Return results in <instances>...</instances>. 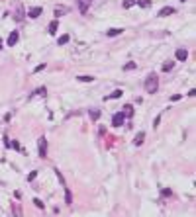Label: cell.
I'll list each match as a JSON object with an SVG mask.
<instances>
[{
    "label": "cell",
    "instance_id": "1",
    "mask_svg": "<svg viewBox=\"0 0 196 217\" xmlns=\"http://www.w3.org/2000/svg\"><path fill=\"white\" fill-rule=\"evenodd\" d=\"M157 90H159V78H157L155 72H151V75H147V78H145V92L155 94Z\"/></svg>",
    "mask_w": 196,
    "mask_h": 217
},
{
    "label": "cell",
    "instance_id": "2",
    "mask_svg": "<svg viewBox=\"0 0 196 217\" xmlns=\"http://www.w3.org/2000/svg\"><path fill=\"white\" fill-rule=\"evenodd\" d=\"M38 153H39L41 158L47 157V139H45V137H39V139H38Z\"/></svg>",
    "mask_w": 196,
    "mask_h": 217
},
{
    "label": "cell",
    "instance_id": "3",
    "mask_svg": "<svg viewBox=\"0 0 196 217\" xmlns=\"http://www.w3.org/2000/svg\"><path fill=\"white\" fill-rule=\"evenodd\" d=\"M24 18H26V10H24V6L22 4H16V12H14V20L16 22H24Z\"/></svg>",
    "mask_w": 196,
    "mask_h": 217
},
{
    "label": "cell",
    "instance_id": "4",
    "mask_svg": "<svg viewBox=\"0 0 196 217\" xmlns=\"http://www.w3.org/2000/svg\"><path fill=\"white\" fill-rule=\"evenodd\" d=\"M90 2H92V0H77V6H78V10H81V14H86L88 12Z\"/></svg>",
    "mask_w": 196,
    "mask_h": 217
},
{
    "label": "cell",
    "instance_id": "5",
    "mask_svg": "<svg viewBox=\"0 0 196 217\" xmlns=\"http://www.w3.org/2000/svg\"><path fill=\"white\" fill-rule=\"evenodd\" d=\"M124 121H126V115L122 114V112L114 114V118H112V123L116 125V127H122V125H124Z\"/></svg>",
    "mask_w": 196,
    "mask_h": 217
},
{
    "label": "cell",
    "instance_id": "6",
    "mask_svg": "<svg viewBox=\"0 0 196 217\" xmlns=\"http://www.w3.org/2000/svg\"><path fill=\"white\" fill-rule=\"evenodd\" d=\"M41 12H43V8H39V6H35V8H31V10H28V14H26V16H30V18H39V16H41Z\"/></svg>",
    "mask_w": 196,
    "mask_h": 217
},
{
    "label": "cell",
    "instance_id": "7",
    "mask_svg": "<svg viewBox=\"0 0 196 217\" xmlns=\"http://www.w3.org/2000/svg\"><path fill=\"white\" fill-rule=\"evenodd\" d=\"M18 39H20V35H18V31H12V33L8 35V39H6V43L12 47V45H16L18 43Z\"/></svg>",
    "mask_w": 196,
    "mask_h": 217
},
{
    "label": "cell",
    "instance_id": "8",
    "mask_svg": "<svg viewBox=\"0 0 196 217\" xmlns=\"http://www.w3.org/2000/svg\"><path fill=\"white\" fill-rule=\"evenodd\" d=\"M65 14H69V8H67V6H57L55 10H53V16H55V18H59V16H65Z\"/></svg>",
    "mask_w": 196,
    "mask_h": 217
},
{
    "label": "cell",
    "instance_id": "9",
    "mask_svg": "<svg viewBox=\"0 0 196 217\" xmlns=\"http://www.w3.org/2000/svg\"><path fill=\"white\" fill-rule=\"evenodd\" d=\"M171 14H174V8L173 6H165V8L159 10V16H161V18H167V16H171Z\"/></svg>",
    "mask_w": 196,
    "mask_h": 217
},
{
    "label": "cell",
    "instance_id": "10",
    "mask_svg": "<svg viewBox=\"0 0 196 217\" xmlns=\"http://www.w3.org/2000/svg\"><path fill=\"white\" fill-rule=\"evenodd\" d=\"M174 57H177L178 61H186V57H188V51L181 47V49H177V53H174Z\"/></svg>",
    "mask_w": 196,
    "mask_h": 217
},
{
    "label": "cell",
    "instance_id": "11",
    "mask_svg": "<svg viewBox=\"0 0 196 217\" xmlns=\"http://www.w3.org/2000/svg\"><path fill=\"white\" fill-rule=\"evenodd\" d=\"M143 139H145V133H143V131H139V133L135 135V139H134L135 147H141V145H143Z\"/></svg>",
    "mask_w": 196,
    "mask_h": 217
},
{
    "label": "cell",
    "instance_id": "12",
    "mask_svg": "<svg viewBox=\"0 0 196 217\" xmlns=\"http://www.w3.org/2000/svg\"><path fill=\"white\" fill-rule=\"evenodd\" d=\"M122 31H124V28H110L106 31V35H108V37H114V35H120Z\"/></svg>",
    "mask_w": 196,
    "mask_h": 217
},
{
    "label": "cell",
    "instance_id": "13",
    "mask_svg": "<svg viewBox=\"0 0 196 217\" xmlns=\"http://www.w3.org/2000/svg\"><path fill=\"white\" fill-rule=\"evenodd\" d=\"M122 94H124L122 90H114V92L110 94V96H106L104 100H116V98H122Z\"/></svg>",
    "mask_w": 196,
    "mask_h": 217
},
{
    "label": "cell",
    "instance_id": "14",
    "mask_svg": "<svg viewBox=\"0 0 196 217\" xmlns=\"http://www.w3.org/2000/svg\"><path fill=\"white\" fill-rule=\"evenodd\" d=\"M57 28H59V22L55 20V22L49 24V33H57Z\"/></svg>",
    "mask_w": 196,
    "mask_h": 217
},
{
    "label": "cell",
    "instance_id": "15",
    "mask_svg": "<svg viewBox=\"0 0 196 217\" xmlns=\"http://www.w3.org/2000/svg\"><path fill=\"white\" fill-rule=\"evenodd\" d=\"M124 115H134V108H131V104L124 106Z\"/></svg>",
    "mask_w": 196,
    "mask_h": 217
},
{
    "label": "cell",
    "instance_id": "16",
    "mask_svg": "<svg viewBox=\"0 0 196 217\" xmlns=\"http://www.w3.org/2000/svg\"><path fill=\"white\" fill-rule=\"evenodd\" d=\"M135 4H139L141 8H149L151 6V0H135Z\"/></svg>",
    "mask_w": 196,
    "mask_h": 217
},
{
    "label": "cell",
    "instance_id": "17",
    "mask_svg": "<svg viewBox=\"0 0 196 217\" xmlns=\"http://www.w3.org/2000/svg\"><path fill=\"white\" fill-rule=\"evenodd\" d=\"M78 80H81V82H92L94 76H90V75H81V76H78Z\"/></svg>",
    "mask_w": 196,
    "mask_h": 217
},
{
    "label": "cell",
    "instance_id": "18",
    "mask_svg": "<svg viewBox=\"0 0 196 217\" xmlns=\"http://www.w3.org/2000/svg\"><path fill=\"white\" fill-rule=\"evenodd\" d=\"M65 202L73 203V196H71V190H69V188H65Z\"/></svg>",
    "mask_w": 196,
    "mask_h": 217
},
{
    "label": "cell",
    "instance_id": "19",
    "mask_svg": "<svg viewBox=\"0 0 196 217\" xmlns=\"http://www.w3.org/2000/svg\"><path fill=\"white\" fill-rule=\"evenodd\" d=\"M69 39H71V37L65 33V35H61V37H59V41H57V43H59V45H65V43H69Z\"/></svg>",
    "mask_w": 196,
    "mask_h": 217
},
{
    "label": "cell",
    "instance_id": "20",
    "mask_svg": "<svg viewBox=\"0 0 196 217\" xmlns=\"http://www.w3.org/2000/svg\"><path fill=\"white\" fill-rule=\"evenodd\" d=\"M173 67H174V63H171V61H167L165 65H163V71H165V72H169V71H171Z\"/></svg>",
    "mask_w": 196,
    "mask_h": 217
},
{
    "label": "cell",
    "instance_id": "21",
    "mask_svg": "<svg viewBox=\"0 0 196 217\" xmlns=\"http://www.w3.org/2000/svg\"><path fill=\"white\" fill-rule=\"evenodd\" d=\"M135 67H137L135 63H126V65H124V71H134Z\"/></svg>",
    "mask_w": 196,
    "mask_h": 217
},
{
    "label": "cell",
    "instance_id": "22",
    "mask_svg": "<svg viewBox=\"0 0 196 217\" xmlns=\"http://www.w3.org/2000/svg\"><path fill=\"white\" fill-rule=\"evenodd\" d=\"M90 118H92L94 121H96V119L100 118V112H98V110H90Z\"/></svg>",
    "mask_w": 196,
    "mask_h": 217
},
{
    "label": "cell",
    "instance_id": "23",
    "mask_svg": "<svg viewBox=\"0 0 196 217\" xmlns=\"http://www.w3.org/2000/svg\"><path fill=\"white\" fill-rule=\"evenodd\" d=\"M135 6V0H124V8H131Z\"/></svg>",
    "mask_w": 196,
    "mask_h": 217
},
{
    "label": "cell",
    "instance_id": "24",
    "mask_svg": "<svg viewBox=\"0 0 196 217\" xmlns=\"http://www.w3.org/2000/svg\"><path fill=\"white\" fill-rule=\"evenodd\" d=\"M45 94H47L45 86H43V88H38V90H35V96H45Z\"/></svg>",
    "mask_w": 196,
    "mask_h": 217
},
{
    "label": "cell",
    "instance_id": "25",
    "mask_svg": "<svg viewBox=\"0 0 196 217\" xmlns=\"http://www.w3.org/2000/svg\"><path fill=\"white\" fill-rule=\"evenodd\" d=\"M34 203H35V207L43 209V202H41V200H38V198H35V200H34Z\"/></svg>",
    "mask_w": 196,
    "mask_h": 217
},
{
    "label": "cell",
    "instance_id": "26",
    "mask_svg": "<svg viewBox=\"0 0 196 217\" xmlns=\"http://www.w3.org/2000/svg\"><path fill=\"white\" fill-rule=\"evenodd\" d=\"M10 147H12V149H20V143L18 141H12V143H10Z\"/></svg>",
    "mask_w": 196,
    "mask_h": 217
},
{
    "label": "cell",
    "instance_id": "27",
    "mask_svg": "<svg viewBox=\"0 0 196 217\" xmlns=\"http://www.w3.org/2000/svg\"><path fill=\"white\" fill-rule=\"evenodd\" d=\"M181 98H182V96H181V94H174V96H173L171 100H173V102H178V100H181Z\"/></svg>",
    "mask_w": 196,
    "mask_h": 217
},
{
    "label": "cell",
    "instance_id": "28",
    "mask_svg": "<svg viewBox=\"0 0 196 217\" xmlns=\"http://www.w3.org/2000/svg\"><path fill=\"white\" fill-rule=\"evenodd\" d=\"M43 68H45V63H43V65H38V67H35V72H39V71H43Z\"/></svg>",
    "mask_w": 196,
    "mask_h": 217
},
{
    "label": "cell",
    "instance_id": "29",
    "mask_svg": "<svg viewBox=\"0 0 196 217\" xmlns=\"http://www.w3.org/2000/svg\"><path fill=\"white\" fill-rule=\"evenodd\" d=\"M35 176H38V170H34V172H31V174H30V176H28V180H34Z\"/></svg>",
    "mask_w": 196,
    "mask_h": 217
},
{
    "label": "cell",
    "instance_id": "30",
    "mask_svg": "<svg viewBox=\"0 0 196 217\" xmlns=\"http://www.w3.org/2000/svg\"><path fill=\"white\" fill-rule=\"evenodd\" d=\"M0 49H2V39H0Z\"/></svg>",
    "mask_w": 196,
    "mask_h": 217
},
{
    "label": "cell",
    "instance_id": "31",
    "mask_svg": "<svg viewBox=\"0 0 196 217\" xmlns=\"http://www.w3.org/2000/svg\"><path fill=\"white\" fill-rule=\"evenodd\" d=\"M182 2H184V0H182Z\"/></svg>",
    "mask_w": 196,
    "mask_h": 217
}]
</instances>
